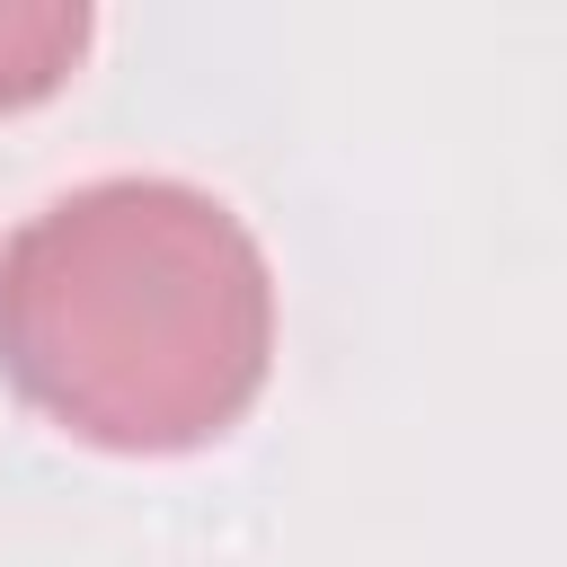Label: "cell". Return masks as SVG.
<instances>
[{"mask_svg": "<svg viewBox=\"0 0 567 567\" xmlns=\"http://www.w3.org/2000/svg\"><path fill=\"white\" fill-rule=\"evenodd\" d=\"M275 363V275L248 221L186 177H97L0 248V372L97 452L230 434Z\"/></svg>", "mask_w": 567, "mask_h": 567, "instance_id": "1", "label": "cell"}, {"mask_svg": "<svg viewBox=\"0 0 567 567\" xmlns=\"http://www.w3.org/2000/svg\"><path fill=\"white\" fill-rule=\"evenodd\" d=\"M80 53H89V9L80 0H0V115L53 97Z\"/></svg>", "mask_w": 567, "mask_h": 567, "instance_id": "2", "label": "cell"}]
</instances>
